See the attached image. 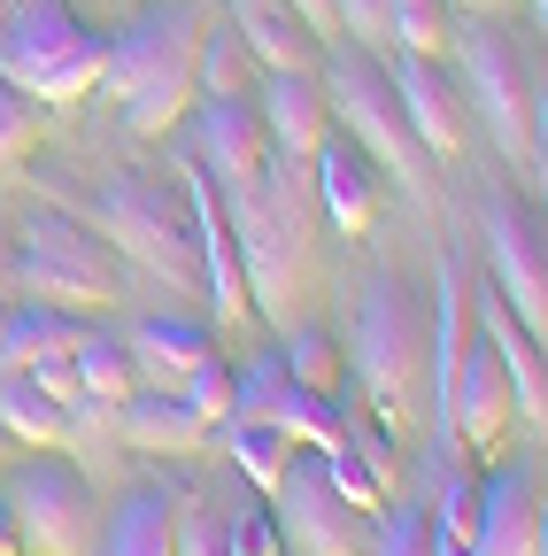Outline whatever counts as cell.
Wrapping results in <instances>:
<instances>
[{
    "label": "cell",
    "mask_w": 548,
    "mask_h": 556,
    "mask_svg": "<svg viewBox=\"0 0 548 556\" xmlns=\"http://www.w3.org/2000/svg\"><path fill=\"white\" fill-rule=\"evenodd\" d=\"M386 24H394V47H409V54H448L456 9L448 0H386Z\"/></svg>",
    "instance_id": "83f0119b"
},
{
    "label": "cell",
    "mask_w": 548,
    "mask_h": 556,
    "mask_svg": "<svg viewBox=\"0 0 548 556\" xmlns=\"http://www.w3.org/2000/svg\"><path fill=\"white\" fill-rule=\"evenodd\" d=\"M225 456H232V471L255 486V495H279V479H286V464H294V433H279V426H255V417H225Z\"/></svg>",
    "instance_id": "cb8c5ba5"
},
{
    "label": "cell",
    "mask_w": 548,
    "mask_h": 556,
    "mask_svg": "<svg viewBox=\"0 0 548 556\" xmlns=\"http://www.w3.org/2000/svg\"><path fill=\"white\" fill-rule=\"evenodd\" d=\"M178 186L193 201V248H201V302L217 309V325H240L255 302H247V278H240V248H232V225H225V201H217V178L201 170L193 155L178 163Z\"/></svg>",
    "instance_id": "4fadbf2b"
},
{
    "label": "cell",
    "mask_w": 548,
    "mask_h": 556,
    "mask_svg": "<svg viewBox=\"0 0 548 556\" xmlns=\"http://www.w3.org/2000/svg\"><path fill=\"white\" fill-rule=\"evenodd\" d=\"M0 503L16 518L24 556H86L93 548V486L71 456L54 448H16V471L0 486Z\"/></svg>",
    "instance_id": "9c48e42d"
},
{
    "label": "cell",
    "mask_w": 548,
    "mask_h": 556,
    "mask_svg": "<svg viewBox=\"0 0 548 556\" xmlns=\"http://www.w3.org/2000/svg\"><path fill=\"white\" fill-rule=\"evenodd\" d=\"M78 332H86V317L78 309H54V302H24V309H9L0 317V364L9 371H39V364H62L78 348Z\"/></svg>",
    "instance_id": "44dd1931"
},
{
    "label": "cell",
    "mask_w": 548,
    "mask_h": 556,
    "mask_svg": "<svg viewBox=\"0 0 548 556\" xmlns=\"http://www.w3.org/2000/svg\"><path fill=\"white\" fill-rule=\"evenodd\" d=\"M193 78H201V93H255V78H263L255 47L240 39V24H232L225 9L209 16V31H201V62H193Z\"/></svg>",
    "instance_id": "484cf974"
},
{
    "label": "cell",
    "mask_w": 548,
    "mask_h": 556,
    "mask_svg": "<svg viewBox=\"0 0 548 556\" xmlns=\"http://www.w3.org/2000/svg\"><path fill=\"white\" fill-rule=\"evenodd\" d=\"M109 39L71 9V0H9L0 9V78L24 86L47 109H71L101 93Z\"/></svg>",
    "instance_id": "5b68a950"
},
{
    "label": "cell",
    "mask_w": 548,
    "mask_h": 556,
    "mask_svg": "<svg viewBox=\"0 0 548 556\" xmlns=\"http://www.w3.org/2000/svg\"><path fill=\"white\" fill-rule=\"evenodd\" d=\"M101 556H178V495L170 486H131L109 510Z\"/></svg>",
    "instance_id": "7402d4cb"
},
{
    "label": "cell",
    "mask_w": 548,
    "mask_h": 556,
    "mask_svg": "<svg viewBox=\"0 0 548 556\" xmlns=\"http://www.w3.org/2000/svg\"><path fill=\"white\" fill-rule=\"evenodd\" d=\"M525 9H533V24H540V39H548V0H525Z\"/></svg>",
    "instance_id": "b9f144b4"
},
{
    "label": "cell",
    "mask_w": 548,
    "mask_h": 556,
    "mask_svg": "<svg viewBox=\"0 0 548 556\" xmlns=\"http://www.w3.org/2000/svg\"><path fill=\"white\" fill-rule=\"evenodd\" d=\"M217 186H240L263 155H270V124L255 109V93H201L193 101V148H186Z\"/></svg>",
    "instance_id": "9a60e30c"
},
{
    "label": "cell",
    "mask_w": 548,
    "mask_h": 556,
    "mask_svg": "<svg viewBox=\"0 0 548 556\" xmlns=\"http://www.w3.org/2000/svg\"><path fill=\"white\" fill-rule=\"evenodd\" d=\"M225 225L240 248V278L247 302L263 317H294L309 270H317V193H309V163L270 148L240 186H217Z\"/></svg>",
    "instance_id": "6da1fadb"
},
{
    "label": "cell",
    "mask_w": 548,
    "mask_h": 556,
    "mask_svg": "<svg viewBox=\"0 0 548 556\" xmlns=\"http://www.w3.org/2000/svg\"><path fill=\"white\" fill-rule=\"evenodd\" d=\"M540 348H548V340H540Z\"/></svg>",
    "instance_id": "ee69618b"
},
{
    "label": "cell",
    "mask_w": 548,
    "mask_h": 556,
    "mask_svg": "<svg viewBox=\"0 0 548 556\" xmlns=\"http://www.w3.org/2000/svg\"><path fill=\"white\" fill-rule=\"evenodd\" d=\"M394 93H402V116H409V131L425 139V155L433 163H448V155H463V131H471V109H463V78L441 62V54H409V47H394Z\"/></svg>",
    "instance_id": "7c38bea8"
},
{
    "label": "cell",
    "mask_w": 548,
    "mask_h": 556,
    "mask_svg": "<svg viewBox=\"0 0 548 556\" xmlns=\"http://www.w3.org/2000/svg\"><path fill=\"white\" fill-rule=\"evenodd\" d=\"M16 448H24V441H16V433H9V426H0V464H9V456H16Z\"/></svg>",
    "instance_id": "60d3db41"
},
{
    "label": "cell",
    "mask_w": 548,
    "mask_h": 556,
    "mask_svg": "<svg viewBox=\"0 0 548 556\" xmlns=\"http://www.w3.org/2000/svg\"><path fill=\"white\" fill-rule=\"evenodd\" d=\"M348 371L364 387L371 426L409 441L418 409H433V309L394 270H371L348 309Z\"/></svg>",
    "instance_id": "3957f363"
},
{
    "label": "cell",
    "mask_w": 548,
    "mask_h": 556,
    "mask_svg": "<svg viewBox=\"0 0 548 556\" xmlns=\"http://www.w3.org/2000/svg\"><path fill=\"white\" fill-rule=\"evenodd\" d=\"M31 148H39V101H31L24 86L0 78V178H9Z\"/></svg>",
    "instance_id": "f546056e"
},
{
    "label": "cell",
    "mask_w": 548,
    "mask_h": 556,
    "mask_svg": "<svg viewBox=\"0 0 548 556\" xmlns=\"http://www.w3.org/2000/svg\"><path fill=\"white\" fill-rule=\"evenodd\" d=\"M279 356H286V371H294L302 387H317V394H340V387H348V356H340V340H332L324 325H294Z\"/></svg>",
    "instance_id": "4316f807"
},
{
    "label": "cell",
    "mask_w": 548,
    "mask_h": 556,
    "mask_svg": "<svg viewBox=\"0 0 548 556\" xmlns=\"http://www.w3.org/2000/svg\"><path fill=\"white\" fill-rule=\"evenodd\" d=\"M0 317H9V309H0Z\"/></svg>",
    "instance_id": "7bdbcfd3"
},
{
    "label": "cell",
    "mask_w": 548,
    "mask_h": 556,
    "mask_svg": "<svg viewBox=\"0 0 548 556\" xmlns=\"http://www.w3.org/2000/svg\"><path fill=\"white\" fill-rule=\"evenodd\" d=\"M448 9H456V16H502L510 0H448Z\"/></svg>",
    "instance_id": "74e56055"
},
{
    "label": "cell",
    "mask_w": 548,
    "mask_h": 556,
    "mask_svg": "<svg viewBox=\"0 0 548 556\" xmlns=\"http://www.w3.org/2000/svg\"><path fill=\"white\" fill-rule=\"evenodd\" d=\"M448 47H456V78H463V93H471V109L487 116V131H495V148L502 155H518V163H533V62H525V39L518 31H502L495 16H456V31H448Z\"/></svg>",
    "instance_id": "ba28073f"
},
{
    "label": "cell",
    "mask_w": 548,
    "mask_h": 556,
    "mask_svg": "<svg viewBox=\"0 0 548 556\" xmlns=\"http://www.w3.org/2000/svg\"><path fill=\"white\" fill-rule=\"evenodd\" d=\"M487 255H495V294L510 302V317L548 340V225L525 201L495 193L487 201Z\"/></svg>",
    "instance_id": "8fae6325"
},
{
    "label": "cell",
    "mask_w": 548,
    "mask_h": 556,
    "mask_svg": "<svg viewBox=\"0 0 548 556\" xmlns=\"http://www.w3.org/2000/svg\"><path fill=\"white\" fill-rule=\"evenodd\" d=\"M533 556H548V486H540V533H533Z\"/></svg>",
    "instance_id": "ab89813d"
},
{
    "label": "cell",
    "mask_w": 548,
    "mask_h": 556,
    "mask_svg": "<svg viewBox=\"0 0 548 556\" xmlns=\"http://www.w3.org/2000/svg\"><path fill=\"white\" fill-rule=\"evenodd\" d=\"M71 371H78L86 409H116L131 387H140V379H131V348H124V332H101V325H86V332H78Z\"/></svg>",
    "instance_id": "d4e9b609"
},
{
    "label": "cell",
    "mask_w": 548,
    "mask_h": 556,
    "mask_svg": "<svg viewBox=\"0 0 548 556\" xmlns=\"http://www.w3.org/2000/svg\"><path fill=\"white\" fill-rule=\"evenodd\" d=\"M279 533L294 556H371V510H356L340 486L324 479V456L317 448H294L286 479H279Z\"/></svg>",
    "instance_id": "30bf717a"
},
{
    "label": "cell",
    "mask_w": 548,
    "mask_h": 556,
    "mask_svg": "<svg viewBox=\"0 0 548 556\" xmlns=\"http://www.w3.org/2000/svg\"><path fill=\"white\" fill-rule=\"evenodd\" d=\"M217 0H140L124 16V31L109 39V70L101 93L124 109L131 139H163L170 124H186V109L201 101V31H209Z\"/></svg>",
    "instance_id": "7a4b0ae2"
},
{
    "label": "cell",
    "mask_w": 548,
    "mask_h": 556,
    "mask_svg": "<svg viewBox=\"0 0 548 556\" xmlns=\"http://www.w3.org/2000/svg\"><path fill=\"white\" fill-rule=\"evenodd\" d=\"M16 287L54 309H109L124 294V255L93 217H71L54 201H31L16 217Z\"/></svg>",
    "instance_id": "8992f818"
},
{
    "label": "cell",
    "mask_w": 548,
    "mask_h": 556,
    "mask_svg": "<svg viewBox=\"0 0 548 556\" xmlns=\"http://www.w3.org/2000/svg\"><path fill=\"white\" fill-rule=\"evenodd\" d=\"M93 225L109 232V248L124 263L170 278V287H201V248H193V201H186V186L148 178V170H116L93 193Z\"/></svg>",
    "instance_id": "52a82bcc"
},
{
    "label": "cell",
    "mask_w": 548,
    "mask_h": 556,
    "mask_svg": "<svg viewBox=\"0 0 548 556\" xmlns=\"http://www.w3.org/2000/svg\"><path fill=\"white\" fill-rule=\"evenodd\" d=\"M309 193H317V217L340 232V240H364L371 217H379V201H386V170L356 148L348 131H324V148L309 155Z\"/></svg>",
    "instance_id": "5bb4252c"
},
{
    "label": "cell",
    "mask_w": 548,
    "mask_h": 556,
    "mask_svg": "<svg viewBox=\"0 0 548 556\" xmlns=\"http://www.w3.org/2000/svg\"><path fill=\"white\" fill-rule=\"evenodd\" d=\"M533 533H540V479L525 464H495L479 479L471 556H533Z\"/></svg>",
    "instance_id": "e0dca14e"
},
{
    "label": "cell",
    "mask_w": 548,
    "mask_h": 556,
    "mask_svg": "<svg viewBox=\"0 0 548 556\" xmlns=\"http://www.w3.org/2000/svg\"><path fill=\"white\" fill-rule=\"evenodd\" d=\"M332 16H340V31H348V39H364V47H394L386 0H332Z\"/></svg>",
    "instance_id": "836d02e7"
},
{
    "label": "cell",
    "mask_w": 548,
    "mask_h": 556,
    "mask_svg": "<svg viewBox=\"0 0 548 556\" xmlns=\"http://www.w3.org/2000/svg\"><path fill=\"white\" fill-rule=\"evenodd\" d=\"M0 556H24V541H16V518H9V503H0Z\"/></svg>",
    "instance_id": "f35d334b"
},
{
    "label": "cell",
    "mask_w": 548,
    "mask_h": 556,
    "mask_svg": "<svg viewBox=\"0 0 548 556\" xmlns=\"http://www.w3.org/2000/svg\"><path fill=\"white\" fill-rule=\"evenodd\" d=\"M116 441L140 448V456H193L201 441H209V426L186 409L178 387H131L116 402Z\"/></svg>",
    "instance_id": "d6986e66"
},
{
    "label": "cell",
    "mask_w": 548,
    "mask_h": 556,
    "mask_svg": "<svg viewBox=\"0 0 548 556\" xmlns=\"http://www.w3.org/2000/svg\"><path fill=\"white\" fill-rule=\"evenodd\" d=\"M533 163L548 170V86H533Z\"/></svg>",
    "instance_id": "e575fe53"
},
{
    "label": "cell",
    "mask_w": 548,
    "mask_h": 556,
    "mask_svg": "<svg viewBox=\"0 0 548 556\" xmlns=\"http://www.w3.org/2000/svg\"><path fill=\"white\" fill-rule=\"evenodd\" d=\"M371 556H441V548H433V518L409 503V495L386 503L379 526H371Z\"/></svg>",
    "instance_id": "f1b7e54d"
},
{
    "label": "cell",
    "mask_w": 548,
    "mask_h": 556,
    "mask_svg": "<svg viewBox=\"0 0 548 556\" xmlns=\"http://www.w3.org/2000/svg\"><path fill=\"white\" fill-rule=\"evenodd\" d=\"M178 394H186V409L201 417V426L217 433L225 417H232V364H225V356H209V364H193V379H186Z\"/></svg>",
    "instance_id": "1f68e13d"
},
{
    "label": "cell",
    "mask_w": 548,
    "mask_h": 556,
    "mask_svg": "<svg viewBox=\"0 0 548 556\" xmlns=\"http://www.w3.org/2000/svg\"><path fill=\"white\" fill-rule=\"evenodd\" d=\"M0 287H16V217H0Z\"/></svg>",
    "instance_id": "d590c367"
},
{
    "label": "cell",
    "mask_w": 548,
    "mask_h": 556,
    "mask_svg": "<svg viewBox=\"0 0 548 556\" xmlns=\"http://www.w3.org/2000/svg\"><path fill=\"white\" fill-rule=\"evenodd\" d=\"M317 78H324L332 124L348 131L386 178H402L409 201H425V193H433V155H425V139L409 131L402 93H394V70L379 62V47H364V39H348V31H332L324 54H317Z\"/></svg>",
    "instance_id": "277c9868"
},
{
    "label": "cell",
    "mask_w": 548,
    "mask_h": 556,
    "mask_svg": "<svg viewBox=\"0 0 548 556\" xmlns=\"http://www.w3.org/2000/svg\"><path fill=\"white\" fill-rule=\"evenodd\" d=\"M217 518H225V548H232V556H279V548H286L279 510H263V503H232V510H217Z\"/></svg>",
    "instance_id": "4dcf8cb0"
},
{
    "label": "cell",
    "mask_w": 548,
    "mask_h": 556,
    "mask_svg": "<svg viewBox=\"0 0 548 556\" xmlns=\"http://www.w3.org/2000/svg\"><path fill=\"white\" fill-rule=\"evenodd\" d=\"M294 9H302V16H309V24H317V31H324V39H332V31H340V16H332V0H294Z\"/></svg>",
    "instance_id": "8d00e7d4"
},
{
    "label": "cell",
    "mask_w": 548,
    "mask_h": 556,
    "mask_svg": "<svg viewBox=\"0 0 548 556\" xmlns=\"http://www.w3.org/2000/svg\"><path fill=\"white\" fill-rule=\"evenodd\" d=\"M0 426H9L24 448H62V433H71V409H62L31 371H9V364H0Z\"/></svg>",
    "instance_id": "603a6c76"
},
{
    "label": "cell",
    "mask_w": 548,
    "mask_h": 556,
    "mask_svg": "<svg viewBox=\"0 0 548 556\" xmlns=\"http://www.w3.org/2000/svg\"><path fill=\"white\" fill-rule=\"evenodd\" d=\"M178 556H232L225 548V518L201 510V503H178Z\"/></svg>",
    "instance_id": "d6a6232c"
},
{
    "label": "cell",
    "mask_w": 548,
    "mask_h": 556,
    "mask_svg": "<svg viewBox=\"0 0 548 556\" xmlns=\"http://www.w3.org/2000/svg\"><path fill=\"white\" fill-rule=\"evenodd\" d=\"M124 348H131V379L140 387H186L193 364L217 356V325H201V317H140L124 332Z\"/></svg>",
    "instance_id": "ac0fdd59"
},
{
    "label": "cell",
    "mask_w": 548,
    "mask_h": 556,
    "mask_svg": "<svg viewBox=\"0 0 548 556\" xmlns=\"http://www.w3.org/2000/svg\"><path fill=\"white\" fill-rule=\"evenodd\" d=\"M225 16L240 24V39L255 47L263 70H317V54H324V31L294 0H225Z\"/></svg>",
    "instance_id": "ffe728a7"
},
{
    "label": "cell",
    "mask_w": 548,
    "mask_h": 556,
    "mask_svg": "<svg viewBox=\"0 0 548 556\" xmlns=\"http://www.w3.org/2000/svg\"><path fill=\"white\" fill-rule=\"evenodd\" d=\"M255 109L270 124V148L309 163L324 148V131H332V101H324V78L317 70H263L255 78Z\"/></svg>",
    "instance_id": "2e32d148"
}]
</instances>
